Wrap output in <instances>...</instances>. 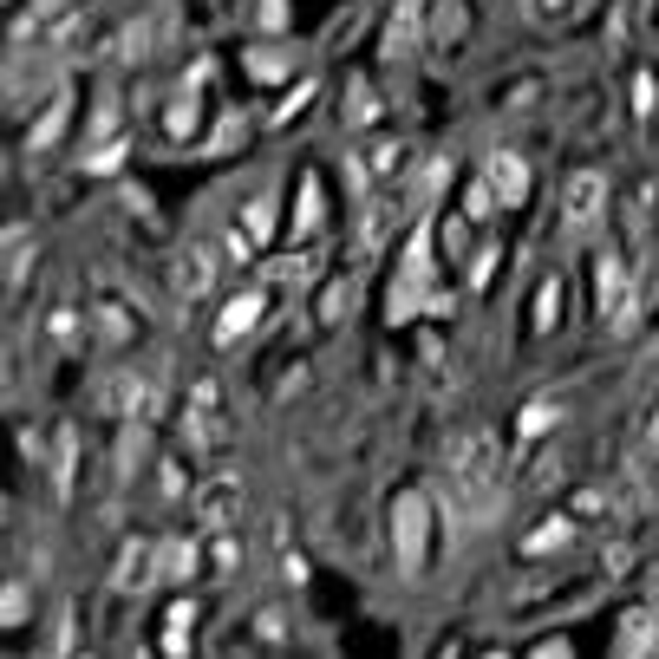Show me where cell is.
Masks as SVG:
<instances>
[{
    "label": "cell",
    "instance_id": "45",
    "mask_svg": "<svg viewBox=\"0 0 659 659\" xmlns=\"http://www.w3.org/2000/svg\"><path fill=\"white\" fill-rule=\"evenodd\" d=\"M542 14H549V20H575L581 0H542Z\"/></svg>",
    "mask_w": 659,
    "mask_h": 659
},
{
    "label": "cell",
    "instance_id": "23",
    "mask_svg": "<svg viewBox=\"0 0 659 659\" xmlns=\"http://www.w3.org/2000/svg\"><path fill=\"white\" fill-rule=\"evenodd\" d=\"M151 40H157L151 20H131V27L118 33V59H144V53H151Z\"/></svg>",
    "mask_w": 659,
    "mask_h": 659
},
{
    "label": "cell",
    "instance_id": "38",
    "mask_svg": "<svg viewBox=\"0 0 659 659\" xmlns=\"http://www.w3.org/2000/svg\"><path fill=\"white\" fill-rule=\"evenodd\" d=\"M496 248H477V261H470V281H477V288H490V275H496Z\"/></svg>",
    "mask_w": 659,
    "mask_h": 659
},
{
    "label": "cell",
    "instance_id": "4",
    "mask_svg": "<svg viewBox=\"0 0 659 659\" xmlns=\"http://www.w3.org/2000/svg\"><path fill=\"white\" fill-rule=\"evenodd\" d=\"M425 301H431V229H418L412 248H405V275L392 281L385 307H392V320H418Z\"/></svg>",
    "mask_w": 659,
    "mask_h": 659
},
{
    "label": "cell",
    "instance_id": "40",
    "mask_svg": "<svg viewBox=\"0 0 659 659\" xmlns=\"http://www.w3.org/2000/svg\"><path fill=\"white\" fill-rule=\"evenodd\" d=\"M255 27H268V33L288 27V7H281V0H261V7H255Z\"/></svg>",
    "mask_w": 659,
    "mask_h": 659
},
{
    "label": "cell",
    "instance_id": "46",
    "mask_svg": "<svg viewBox=\"0 0 659 659\" xmlns=\"http://www.w3.org/2000/svg\"><path fill=\"white\" fill-rule=\"evenodd\" d=\"M575 509H581V516H601L607 496H601V490H581V503H575Z\"/></svg>",
    "mask_w": 659,
    "mask_h": 659
},
{
    "label": "cell",
    "instance_id": "12",
    "mask_svg": "<svg viewBox=\"0 0 659 659\" xmlns=\"http://www.w3.org/2000/svg\"><path fill=\"white\" fill-rule=\"evenodd\" d=\"M255 320H261V294H235V301L222 307V320H216V346H242L248 333H255Z\"/></svg>",
    "mask_w": 659,
    "mask_h": 659
},
{
    "label": "cell",
    "instance_id": "22",
    "mask_svg": "<svg viewBox=\"0 0 659 659\" xmlns=\"http://www.w3.org/2000/svg\"><path fill=\"white\" fill-rule=\"evenodd\" d=\"M248 72H255V79H288L294 59L281 53V46H255V53H248Z\"/></svg>",
    "mask_w": 659,
    "mask_h": 659
},
{
    "label": "cell",
    "instance_id": "30",
    "mask_svg": "<svg viewBox=\"0 0 659 659\" xmlns=\"http://www.w3.org/2000/svg\"><path fill=\"white\" fill-rule=\"evenodd\" d=\"M190 405H196V412H222V379H216V372L190 385Z\"/></svg>",
    "mask_w": 659,
    "mask_h": 659
},
{
    "label": "cell",
    "instance_id": "6",
    "mask_svg": "<svg viewBox=\"0 0 659 659\" xmlns=\"http://www.w3.org/2000/svg\"><path fill=\"white\" fill-rule=\"evenodd\" d=\"M190 516L203 522V529H235V522H242V483H235V477H209V483H196Z\"/></svg>",
    "mask_w": 659,
    "mask_h": 659
},
{
    "label": "cell",
    "instance_id": "31",
    "mask_svg": "<svg viewBox=\"0 0 659 659\" xmlns=\"http://www.w3.org/2000/svg\"><path fill=\"white\" fill-rule=\"evenodd\" d=\"M464 216H470V222H490V216H496V190H490V183H477V190L464 196Z\"/></svg>",
    "mask_w": 659,
    "mask_h": 659
},
{
    "label": "cell",
    "instance_id": "2",
    "mask_svg": "<svg viewBox=\"0 0 659 659\" xmlns=\"http://www.w3.org/2000/svg\"><path fill=\"white\" fill-rule=\"evenodd\" d=\"M92 405L105 418H138V425H151L157 405H164V359H157V366H118V372H105L98 392H92Z\"/></svg>",
    "mask_w": 659,
    "mask_h": 659
},
{
    "label": "cell",
    "instance_id": "3",
    "mask_svg": "<svg viewBox=\"0 0 659 659\" xmlns=\"http://www.w3.org/2000/svg\"><path fill=\"white\" fill-rule=\"evenodd\" d=\"M594 294H601V320L614 333H633V320H640V281H633V268L607 248L601 268H594Z\"/></svg>",
    "mask_w": 659,
    "mask_h": 659
},
{
    "label": "cell",
    "instance_id": "18",
    "mask_svg": "<svg viewBox=\"0 0 659 659\" xmlns=\"http://www.w3.org/2000/svg\"><path fill=\"white\" fill-rule=\"evenodd\" d=\"M92 333H98V346H124L131 340V314H124V307H92Z\"/></svg>",
    "mask_w": 659,
    "mask_h": 659
},
{
    "label": "cell",
    "instance_id": "11",
    "mask_svg": "<svg viewBox=\"0 0 659 659\" xmlns=\"http://www.w3.org/2000/svg\"><path fill=\"white\" fill-rule=\"evenodd\" d=\"M392 229H399V203H392V196H372L366 216H359V255H379V248L392 242Z\"/></svg>",
    "mask_w": 659,
    "mask_h": 659
},
{
    "label": "cell",
    "instance_id": "14",
    "mask_svg": "<svg viewBox=\"0 0 659 659\" xmlns=\"http://www.w3.org/2000/svg\"><path fill=\"white\" fill-rule=\"evenodd\" d=\"M490 190L503 196V209H516L522 196H529V170H522V157H509V151L490 157Z\"/></svg>",
    "mask_w": 659,
    "mask_h": 659
},
{
    "label": "cell",
    "instance_id": "15",
    "mask_svg": "<svg viewBox=\"0 0 659 659\" xmlns=\"http://www.w3.org/2000/svg\"><path fill=\"white\" fill-rule=\"evenodd\" d=\"M418 53V0H405L399 14H392V27H385V59L399 66V59Z\"/></svg>",
    "mask_w": 659,
    "mask_h": 659
},
{
    "label": "cell",
    "instance_id": "25",
    "mask_svg": "<svg viewBox=\"0 0 659 659\" xmlns=\"http://www.w3.org/2000/svg\"><path fill=\"white\" fill-rule=\"evenodd\" d=\"M555 320H562V281H542V294H536V333H549Z\"/></svg>",
    "mask_w": 659,
    "mask_h": 659
},
{
    "label": "cell",
    "instance_id": "39",
    "mask_svg": "<svg viewBox=\"0 0 659 659\" xmlns=\"http://www.w3.org/2000/svg\"><path fill=\"white\" fill-rule=\"evenodd\" d=\"M0 614H7V627H20V620H27V588H7V601H0Z\"/></svg>",
    "mask_w": 659,
    "mask_h": 659
},
{
    "label": "cell",
    "instance_id": "32",
    "mask_svg": "<svg viewBox=\"0 0 659 659\" xmlns=\"http://www.w3.org/2000/svg\"><path fill=\"white\" fill-rule=\"evenodd\" d=\"M268 229H275V203H268V196H255V203H248V235H255V242H268Z\"/></svg>",
    "mask_w": 659,
    "mask_h": 659
},
{
    "label": "cell",
    "instance_id": "17",
    "mask_svg": "<svg viewBox=\"0 0 659 659\" xmlns=\"http://www.w3.org/2000/svg\"><path fill=\"white\" fill-rule=\"evenodd\" d=\"M653 640H659L653 607H646V614H627V620H620V653H653Z\"/></svg>",
    "mask_w": 659,
    "mask_h": 659
},
{
    "label": "cell",
    "instance_id": "8",
    "mask_svg": "<svg viewBox=\"0 0 659 659\" xmlns=\"http://www.w3.org/2000/svg\"><path fill=\"white\" fill-rule=\"evenodd\" d=\"M562 209H568V229H594V222H601V209H607V177H594V170H575V177H568Z\"/></svg>",
    "mask_w": 659,
    "mask_h": 659
},
{
    "label": "cell",
    "instance_id": "42",
    "mask_svg": "<svg viewBox=\"0 0 659 659\" xmlns=\"http://www.w3.org/2000/svg\"><path fill=\"white\" fill-rule=\"evenodd\" d=\"M275 575H281V581H294V588H301V581H307V562H301V555H275Z\"/></svg>",
    "mask_w": 659,
    "mask_h": 659
},
{
    "label": "cell",
    "instance_id": "34",
    "mask_svg": "<svg viewBox=\"0 0 659 659\" xmlns=\"http://www.w3.org/2000/svg\"><path fill=\"white\" fill-rule=\"evenodd\" d=\"M255 633H261V640H288V614H281V607H261Z\"/></svg>",
    "mask_w": 659,
    "mask_h": 659
},
{
    "label": "cell",
    "instance_id": "33",
    "mask_svg": "<svg viewBox=\"0 0 659 659\" xmlns=\"http://www.w3.org/2000/svg\"><path fill=\"white\" fill-rule=\"evenodd\" d=\"M190 131H196V98L183 92L177 105H170V138H190Z\"/></svg>",
    "mask_w": 659,
    "mask_h": 659
},
{
    "label": "cell",
    "instance_id": "19",
    "mask_svg": "<svg viewBox=\"0 0 659 659\" xmlns=\"http://www.w3.org/2000/svg\"><path fill=\"white\" fill-rule=\"evenodd\" d=\"M568 542H575V522H568V516H549L542 529H529V542H522V549H529V555H549V549H568Z\"/></svg>",
    "mask_w": 659,
    "mask_h": 659
},
{
    "label": "cell",
    "instance_id": "9",
    "mask_svg": "<svg viewBox=\"0 0 659 659\" xmlns=\"http://www.w3.org/2000/svg\"><path fill=\"white\" fill-rule=\"evenodd\" d=\"M111 581H118L124 594H138L157 581V542H124L118 549V568H111Z\"/></svg>",
    "mask_w": 659,
    "mask_h": 659
},
{
    "label": "cell",
    "instance_id": "44",
    "mask_svg": "<svg viewBox=\"0 0 659 659\" xmlns=\"http://www.w3.org/2000/svg\"><path fill=\"white\" fill-rule=\"evenodd\" d=\"M464 242H470L464 222H444V255H464Z\"/></svg>",
    "mask_w": 659,
    "mask_h": 659
},
{
    "label": "cell",
    "instance_id": "10",
    "mask_svg": "<svg viewBox=\"0 0 659 659\" xmlns=\"http://www.w3.org/2000/svg\"><path fill=\"white\" fill-rule=\"evenodd\" d=\"M412 144H399V138H372L366 151H359V170H366V177H379V183H392V177H405V170H412Z\"/></svg>",
    "mask_w": 659,
    "mask_h": 659
},
{
    "label": "cell",
    "instance_id": "28",
    "mask_svg": "<svg viewBox=\"0 0 659 659\" xmlns=\"http://www.w3.org/2000/svg\"><path fill=\"white\" fill-rule=\"evenodd\" d=\"M46 333H53L59 346H72V340H79V307H66V301H59L53 314H46Z\"/></svg>",
    "mask_w": 659,
    "mask_h": 659
},
{
    "label": "cell",
    "instance_id": "7",
    "mask_svg": "<svg viewBox=\"0 0 659 659\" xmlns=\"http://www.w3.org/2000/svg\"><path fill=\"white\" fill-rule=\"evenodd\" d=\"M216 248H203V242H190L177 255V268H170V288H177V301H203L209 288H216Z\"/></svg>",
    "mask_w": 659,
    "mask_h": 659
},
{
    "label": "cell",
    "instance_id": "13",
    "mask_svg": "<svg viewBox=\"0 0 659 659\" xmlns=\"http://www.w3.org/2000/svg\"><path fill=\"white\" fill-rule=\"evenodd\" d=\"M235 568H242V536H235V529H209V542H203V575H209V581H229Z\"/></svg>",
    "mask_w": 659,
    "mask_h": 659
},
{
    "label": "cell",
    "instance_id": "16",
    "mask_svg": "<svg viewBox=\"0 0 659 659\" xmlns=\"http://www.w3.org/2000/svg\"><path fill=\"white\" fill-rule=\"evenodd\" d=\"M203 568V549L190 542H157V581H190Z\"/></svg>",
    "mask_w": 659,
    "mask_h": 659
},
{
    "label": "cell",
    "instance_id": "43",
    "mask_svg": "<svg viewBox=\"0 0 659 659\" xmlns=\"http://www.w3.org/2000/svg\"><path fill=\"white\" fill-rule=\"evenodd\" d=\"M92 131H98V138H105V131H118V98H105V105H98V118H92Z\"/></svg>",
    "mask_w": 659,
    "mask_h": 659
},
{
    "label": "cell",
    "instance_id": "37",
    "mask_svg": "<svg viewBox=\"0 0 659 659\" xmlns=\"http://www.w3.org/2000/svg\"><path fill=\"white\" fill-rule=\"evenodd\" d=\"M320 222V183L307 177V190H301V216H294V229H314Z\"/></svg>",
    "mask_w": 659,
    "mask_h": 659
},
{
    "label": "cell",
    "instance_id": "5",
    "mask_svg": "<svg viewBox=\"0 0 659 659\" xmlns=\"http://www.w3.org/2000/svg\"><path fill=\"white\" fill-rule=\"evenodd\" d=\"M425 496H399L392 503V555H399V575H418L425 568V529H431Z\"/></svg>",
    "mask_w": 659,
    "mask_h": 659
},
{
    "label": "cell",
    "instance_id": "27",
    "mask_svg": "<svg viewBox=\"0 0 659 659\" xmlns=\"http://www.w3.org/2000/svg\"><path fill=\"white\" fill-rule=\"evenodd\" d=\"M190 627H196V614H190V607H170V633H164V653H190Z\"/></svg>",
    "mask_w": 659,
    "mask_h": 659
},
{
    "label": "cell",
    "instance_id": "1",
    "mask_svg": "<svg viewBox=\"0 0 659 659\" xmlns=\"http://www.w3.org/2000/svg\"><path fill=\"white\" fill-rule=\"evenodd\" d=\"M444 509L470 529H483L503 509V444L483 425H457L444 438Z\"/></svg>",
    "mask_w": 659,
    "mask_h": 659
},
{
    "label": "cell",
    "instance_id": "21",
    "mask_svg": "<svg viewBox=\"0 0 659 659\" xmlns=\"http://www.w3.org/2000/svg\"><path fill=\"white\" fill-rule=\"evenodd\" d=\"M66 111H72V98L59 92L53 105H46V118H40V124H33V131H27V144H33V151H46V144L59 138V124H66Z\"/></svg>",
    "mask_w": 659,
    "mask_h": 659
},
{
    "label": "cell",
    "instance_id": "47",
    "mask_svg": "<svg viewBox=\"0 0 659 659\" xmlns=\"http://www.w3.org/2000/svg\"><path fill=\"white\" fill-rule=\"evenodd\" d=\"M653 451H659V412H653Z\"/></svg>",
    "mask_w": 659,
    "mask_h": 659
},
{
    "label": "cell",
    "instance_id": "29",
    "mask_svg": "<svg viewBox=\"0 0 659 659\" xmlns=\"http://www.w3.org/2000/svg\"><path fill=\"white\" fill-rule=\"evenodd\" d=\"M555 418H562V405H549V399H536V405H522V431H529V438H542V431L555 425Z\"/></svg>",
    "mask_w": 659,
    "mask_h": 659
},
{
    "label": "cell",
    "instance_id": "41",
    "mask_svg": "<svg viewBox=\"0 0 659 659\" xmlns=\"http://www.w3.org/2000/svg\"><path fill=\"white\" fill-rule=\"evenodd\" d=\"M261 542L275 555H288V516H268V529H261Z\"/></svg>",
    "mask_w": 659,
    "mask_h": 659
},
{
    "label": "cell",
    "instance_id": "36",
    "mask_svg": "<svg viewBox=\"0 0 659 659\" xmlns=\"http://www.w3.org/2000/svg\"><path fill=\"white\" fill-rule=\"evenodd\" d=\"M346 301H353V288H346V281H333V288L320 294V320H340V314H346Z\"/></svg>",
    "mask_w": 659,
    "mask_h": 659
},
{
    "label": "cell",
    "instance_id": "24",
    "mask_svg": "<svg viewBox=\"0 0 659 659\" xmlns=\"http://www.w3.org/2000/svg\"><path fill=\"white\" fill-rule=\"evenodd\" d=\"M379 118V98H372L366 79H353V92H346V124H372Z\"/></svg>",
    "mask_w": 659,
    "mask_h": 659
},
{
    "label": "cell",
    "instance_id": "35",
    "mask_svg": "<svg viewBox=\"0 0 659 659\" xmlns=\"http://www.w3.org/2000/svg\"><path fill=\"white\" fill-rule=\"evenodd\" d=\"M118 164H124V144H118V138H111V144H98V151L85 157V170H98V177H105V170H118Z\"/></svg>",
    "mask_w": 659,
    "mask_h": 659
},
{
    "label": "cell",
    "instance_id": "26",
    "mask_svg": "<svg viewBox=\"0 0 659 659\" xmlns=\"http://www.w3.org/2000/svg\"><path fill=\"white\" fill-rule=\"evenodd\" d=\"M183 490H190V477H183V457H164V464H157V496H164V503H177Z\"/></svg>",
    "mask_w": 659,
    "mask_h": 659
},
{
    "label": "cell",
    "instance_id": "20",
    "mask_svg": "<svg viewBox=\"0 0 659 659\" xmlns=\"http://www.w3.org/2000/svg\"><path fill=\"white\" fill-rule=\"evenodd\" d=\"M27 261H33V235L20 229H7V288H20V281H27Z\"/></svg>",
    "mask_w": 659,
    "mask_h": 659
},
{
    "label": "cell",
    "instance_id": "48",
    "mask_svg": "<svg viewBox=\"0 0 659 659\" xmlns=\"http://www.w3.org/2000/svg\"><path fill=\"white\" fill-rule=\"evenodd\" d=\"M653 620H659V588H653Z\"/></svg>",
    "mask_w": 659,
    "mask_h": 659
}]
</instances>
